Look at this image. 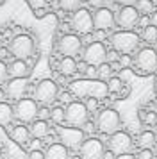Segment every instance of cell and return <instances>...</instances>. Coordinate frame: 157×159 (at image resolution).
Wrapping results in <instances>:
<instances>
[{
    "label": "cell",
    "instance_id": "obj_16",
    "mask_svg": "<svg viewBox=\"0 0 157 159\" xmlns=\"http://www.w3.org/2000/svg\"><path fill=\"white\" fill-rule=\"evenodd\" d=\"M93 23H95V30H109L114 27V13L109 7H100L93 13Z\"/></svg>",
    "mask_w": 157,
    "mask_h": 159
},
{
    "label": "cell",
    "instance_id": "obj_22",
    "mask_svg": "<svg viewBox=\"0 0 157 159\" xmlns=\"http://www.w3.org/2000/svg\"><path fill=\"white\" fill-rule=\"evenodd\" d=\"M45 159H70L68 157V148L63 143H52L45 152Z\"/></svg>",
    "mask_w": 157,
    "mask_h": 159
},
{
    "label": "cell",
    "instance_id": "obj_19",
    "mask_svg": "<svg viewBox=\"0 0 157 159\" xmlns=\"http://www.w3.org/2000/svg\"><path fill=\"white\" fill-rule=\"evenodd\" d=\"M7 68H9V75H11L13 79H27V75L30 73L29 65L25 63V61H20V59L13 61Z\"/></svg>",
    "mask_w": 157,
    "mask_h": 159
},
{
    "label": "cell",
    "instance_id": "obj_10",
    "mask_svg": "<svg viewBox=\"0 0 157 159\" xmlns=\"http://www.w3.org/2000/svg\"><path fill=\"white\" fill-rule=\"evenodd\" d=\"M84 63L87 66H96L107 63V48L104 43H98V41H93V43L86 45L84 48Z\"/></svg>",
    "mask_w": 157,
    "mask_h": 159
},
{
    "label": "cell",
    "instance_id": "obj_25",
    "mask_svg": "<svg viewBox=\"0 0 157 159\" xmlns=\"http://www.w3.org/2000/svg\"><path fill=\"white\" fill-rule=\"evenodd\" d=\"M14 118V111L13 107L7 104V102H2L0 104V125H9Z\"/></svg>",
    "mask_w": 157,
    "mask_h": 159
},
{
    "label": "cell",
    "instance_id": "obj_39",
    "mask_svg": "<svg viewBox=\"0 0 157 159\" xmlns=\"http://www.w3.org/2000/svg\"><path fill=\"white\" fill-rule=\"evenodd\" d=\"M107 61H109V65H114V61H120V56H118V52L114 50H107Z\"/></svg>",
    "mask_w": 157,
    "mask_h": 159
},
{
    "label": "cell",
    "instance_id": "obj_29",
    "mask_svg": "<svg viewBox=\"0 0 157 159\" xmlns=\"http://www.w3.org/2000/svg\"><path fill=\"white\" fill-rule=\"evenodd\" d=\"M80 4H82V0H59V6L63 11H68V13H75L80 9Z\"/></svg>",
    "mask_w": 157,
    "mask_h": 159
},
{
    "label": "cell",
    "instance_id": "obj_34",
    "mask_svg": "<svg viewBox=\"0 0 157 159\" xmlns=\"http://www.w3.org/2000/svg\"><path fill=\"white\" fill-rule=\"evenodd\" d=\"M86 109H87V113H95L98 109V100L96 98H86Z\"/></svg>",
    "mask_w": 157,
    "mask_h": 159
},
{
    "label": "cell",
    "instance_id": "obj_56",
    "mask_svg": "<svg viewBox=\"0 0 157 159\" xmlns=\"http://www.w3.org/2000/svg\"><path fill=\"white\" fill-rule=\"evenodd\" d=\"M155 95H157V86H155Z\"/></svg>",
    "mask_w": 157,
    "mask_h": 159
},
{
    "label": "cell",
    "instance_id": "obj_49",
    "mask_svg": "<svg viewBox=\"0 0 157 159\" xmlns=\"http://www.w3.org/2000/svg\"><path fill=\"white\" fill-rule=\"evenodd\" d=\"M102 159H116V156H114L111 150H105V152H104V157H102Z\"/></svg>",
    "mask_w": 157,
    "mask_h": 159
},
{
    "label": "cell",
    "instance_id": "obj_43",
    "mask_svg": "<svg viewBox=\"0 0 157 159\" xmlns=\"http://www.w3.org/2000/svg\"><path fill=\"white\" fill-rule=\"evenodd\" d=\"M87 4H89L91 7H95V9L104 7V0H87Z\"/></svg>",
    "mask_w": 157,
    "mask_h": 159
},
{
    "label": "cell",
    "instance_id": "obj_33",
    "mask_svg": "<svg viewBox=\"0 0 157 159\" xmlns=\"http://www.w3.org/2000/svg\"><path fill=\"white\" fill-rule=\"evenodd\" d=\"M7 77H9V68H7V65L4 61H0V84H4L7 80Z\"/></svg>",
    "mask_w": 157,
    "mask_h": 159
},
{
    "label": "cell",
    "instance_id": "obj_21",
    "mask_svg": "<svg viewBox=\"0 0 157 159\" xmlns=\"http://www.w3.org/2000/svg\"><path fill=\"white\" fill-rule=\"evenodd\" d=\"M137 147H139V150H152L154 147L157 145V138H155V132H152V130H143L141 134L137 136Z\"/></svg>",
    "mask_w": 157,
    "mask_h": 159
},
{
    "label": "cell",
    "instance_id": "obj_31",
    "mask_svg": "<svg viewBox=\"0 0 157 159\" xmlns=\"http://www.w3.org/2000/svg\"><path fill=\"white\" fill-rule=\"evenodd\" d=\"M50 120L54 123H57V125H61L64 122V109L59 107V106L54 109H50Z\"/></svg>",
    "mask_w": 157,
    "mask_h": 159
},
{
    "label": "cell",
    "instance_id": "obj_42",
    "mask_svg": "<svg viewBox=\"0 0 157 159\" xmlns=\"http://www.w3.org/2000/svg\"><path fill=\"white\" fill-rule=\"evenodd\" d=\"M93 38H95V41H98V43H102V41L105 39V30H95V34H93Z\"/></svg>",
    "mask_w": 157,
    "mask_h": 159
},
{
    "label": "cell",
    "instance_id": "obj_2",
    "mask_svg": "<svg viewBox=\"0 0 157 159\" xmlns=\"http://www.w3.org/2000/svg\"><path fill=\"white\" fill-rule=\"evenodd\" d=\"M139 43H141V36L136 34L134 30H120L111 36L113 50L121 56H130L132 52L139 48Z\"/></svg>",
    "mask_w": 157,
    "mask_h": 159
},
{
    "label": "cell",
    "instance_id": "obj_13",
    "mask_svg": "<svg viewBox=\"0 0 157 159\" xmlns=\"http://www.w3.org/2000/svg\"><path fill=\"white\" fill-rule=\"evenodd\" d=\"M57 50L61 52L64 57H73V56L80 54V50H82V39L75 34H64L57 43Z\"/></svg>",
    "mask_w": 157,
    "mask_h": 159
},
{
    "label": "cell",
    "instance_id": "obj_11",
    "mask_svg": "<svg viewBox=\"0 0 157 159\" xmlns=\"http://www.w3.org/2000/svg\"><path fill=\"white\" fill-rule=\"evenodd\" d=\"M71 27L77 30L78 34H93V30H95V23H93V15L87 11V9L80 7L78 11L73 13L71 16Z\"/></svg>",
    "mask_w": 157,
    "mask_h": 159
},
{
    "label": "cell",
    "instance_id": "obj_41",
    "mask_svg": "<svg viewBox=\"0 0 157 159\" xmlns=\"http://www.w3.org/2000/svg\"><path fill=\"white\" fill-rule=\"evenodd\" d=\"M118 4H121V7H136L137 0H116Z\"/></svg>",
    "mask_w": 157,
    "mask_h": 159
},
{
    "label": "cell",
    "instance_id": "obj_14",
    "mask_svg": "<svg viewBox=\"0 0 157 159\" xmlns=\"http://www.w3.org/2000/svg\"><path fill=\"white\" fill-rule=\"evenodd\" d=\"M114 20L123 30H130L132 27H136L139 23V13H137L136 7H120L116 16H114Z\"/></svg>",
    "mask_w": 157,
    "mask_h": 159
},
{
    "label": "cell",
    "instance_id": "obj_37",
    "mask_svg": "<svg viewBox=\"0 0 157 159\" xmlns=\"http://www.w3.org/2000/svg\"><path fill=\"white\" fill-rule=\"evenodd\" d=\"M86 79H98V70H96V66H87V70H86Z\"/></svg>",
    "mask_w": 157,
    "mask_h": 159
},
{
    "label": "cell",
    "instance_id": "obj_32",
    "mask_svg": "<svg viewBox=\"0 0 157 159\" xmlns=\"http://www.w3.org/2000/svg\"><path fill=\"white\" fill-rule=\"evenodd\" d=\"M141 120L146 125H155L157 123V111H146V113H143Z\"/></svg>",
    "mask_w": 157,
    "mask_h": 159
},
{
    "label": "cell",
    "instance_id": "obj_12",
    "mask_svg": "<svg viewBox=\"0 0 157 159\" xmlns=\"http://www.w3.org/2000/svg\"><path fill=\"white\" fill-rule=\"evenodd\" d=\"M107 145H109V150L113 152L114 156L130 154V150H132V138L127 132L118 130V132H114L113 136H109Z\"/></svg>",
    "mask_w": 157,
    "mask_h": 159
},
{
    "label": "cell",
    "instance_id": "obj_54",
    "mask_svg": "<svg viewBox=\"0 0 157 159\" xmlns=\"http://www.w3.org/2000/svg\"><path fill=\"white\" fill-rule=\"evenodd\" d=\"M70 159H82L80 156H73V157H70Z\"/></svg>",
    "mask_w": 157,
    "mask_h": 159
},
{
    "label": "cell",
    "instance_id": "obj_45",
    "mask_svg": "<svg viewBox=\"0 0 157 159\" xmlns=\"http://www.w3.org/2000/svg\"><path fill=\"white\" fill-rule=\"evenodd\" d=\"M59 100L64 102V104H70V102H73V100H71V93H61Z\"/></svg>",
    "mask_w": 157,
    "mask_h": 159
},
{
    "label": "cell",
    "instance_id": "obj_24",
    "mask_svg": "<svg viewBox=\"0 0 157 159\" xmlns=\"http://www.w3.org/2000/svg\"><path fill=\"white\" fill-rule=\"evenodd\" d=\"M59 72L64 77H70L73 73H77V61L73 57H63L59 63Z\"/></svg>",
    "mask_w": 157,
    "mask_h": 159
},
{
    "label": "cell",
    "instance_id": "obj_8",
    "mask_svg": "<svg viewBox=\"0 0 157 159\" xmlns=\"http://www.w3.org/2000/svg\"><path fill=\"white\" fill-rule=\"evenodd\" d=\"M57 134H59L61 143L71 150H77V148L80 150L82 143L86 141L84 130L77 129V127H57Z\"/></svg>",
    "mask_w": 157,
    "mask_h": 159
},
{
    "label": "cell",
    "instance_id": "obj_4",
    "mask_svg": "<svg viewBox=\"0 0 157 159\" xmlns=\"http://www.w3.org/2000/svg\"><path fill=\"white\" fill-rule=\"evenodd\" d=\"M87 116H89V113L86 109V104H82L78 100L70 102L66 106V109H64V122L70 127H77V129L84 127L87 123Z\"/></svg>",
    "mask_w": 157,
    "mask_h": 159
},
{
    "label": "cell",
    "instance_id": "obj_51",
    "mask_svg": "<svg viewBox=\"0 0 157 159\" xmlns=\"http://www.w3.org/2000/svg\"><path fill=\"white\" fill-rule=\"evenodd\" d=\"M116 159H136V156H132V154H121V156H116Z\"/></svg>",
    "mask_w": 157,
    "mask_h": 159
},
{
    "label": "cell",
    "instance_id": "obj_40",
    "mask_svg": "<svg viewBox=\"0 0 157 159\" xmlns=\"http://www.w3.org/2000/svg\"><path fill=\"white\" fill-rule=\"evenodd\" d=\"M27 159H45V152H41V150H30V154L27 156Z\"/></svg>",
    "mask_w": 157,
    "mask_h": 159
},
{
    "label": "cell",
    "instance_id": "obj_7",
    "mask_svg": "<svg viewBox=\"0 0 157 159\" xmlns=\"http://www.w3.org/2000/svg\"><path fill=\"white\" fill-rule=\"evenodd\" d=\"M57 93H59V89H57L56 80L43 79L34 88V100L43 104V106H48V104H52L57 98Z\"/></svg>",
    "mask_w": 157,
    "mask_h": 159
},
{
    "label": "cell",
    "instance_id": "obj_52",
    "mask_svg": "<svg viewBox=\"0 0 157 159\" xmlns=\"http://www.w3.org/2000/svg\"><path fill=\"white\" fill-rule=\"evenodd\" d=\"M4 98H6V91H4V89H2V88H0V104H2V102H4Z\"/></svg>",
    "mask_w": 157,
    "mask_h": 159
},
{
    "label": "cell",
    "instance_id": "obj_17",
    "mask_svg": "<svg viewBox=\"0 0 157 159\" xmlns=\"http://www.w3.org/2000/svg\"><path fill=\"white\" fill-rule=\"evenodd\" d=\"M0 148H6L7 159H25V152L21 150L20 145L11 141V138L7 136V132L4 130L2 125H0Z\"/></svg>",
    "mask_w": 157,
    "mask_h": 159
},
{
    "label": "cell",
    "instance_id": "obj_28",
    "mask_svg": "<svg viewBox=\"0 0 157 159\" xmlns=\"http://www.w3.org/2000/svg\"><path fill=\"white\" fill-rule=\"evenodd\" d=\"M143 39H145V43H155L157 41V29L154 25H146L145 29H143Z\"/></svg>",
    "mask_w": 157,
    "mask_h": 159
},
{
    "label": "cell",
    "instance_id": "obj_23",
    "mask_svg": "<svg viewBox=\"0 0 157 159\" xmlns=\"http://www.w3.org/2000/svg\"><path fill=\"white\" fill-rule=\"evenodd\" d=\"M30 136H34L36 139H41V138H47L50 132V127H48V122H43V120H34L30 123Z\"/></svg>",
    "mask_w": 157,
    "mask_h": 159
},
{
    "label": "cell",
    "instance_id": "obj_35",
    "mask_svg": "<svg viewBox=\"0 0 157 159\" xmlns=\"http://www.w3.org/2000/svg\"><path fill=\"white\" fill-rule=\"evenodd\" d=\"M136 159H155V156H154V152L152 150H139L137 154H136Z\"/></svg>",
    "mask_w": 157,
    "mask_h": 159
},
{
    "label": "cell",
    "instance_id": "obj_1",
    "mask_svg": "<svg viewBox=\"0 0 157 159\" xmlns=\"http://www.w3.org/2000/svg\"><path fill=\"white\" fill-rule=\"evenodd\" d=\"M70 93L77 98H105L109 95L107 82L100 79H77L70 82Z\"/></svg>",
    "mask_w": 157,
    "mask_h": 159
},
{
    "label": "cell",
    "instance_id": "obj_15",
    "mask_svg": "<svg viewBox=\"0 0 157 159\" xmlns=\"http://www.w3.org/2000/svg\"><path fill=\"white\" fill-rule=\"evenodd\" d=\"M105 147L98 138H89L86 139L80 147V157L82 159H102L104 157Z\"/></svg>",
    "mask_w": 157,
    "mask_h": 159
},
{
    "label": "cell",
    "instance_id": "obj_30",
    "mask_svg": "<svg viewBox=\"0 0 157 159\" xmlns=\"http://www.w3.org/2000/svg\"><path fill=\"white\" fill-rule=\"evenodd\" d=\"M96 70H98V79L100 80H109L111 77H113V66L109 65V63L100 65Z\"/></svg>",
    "mask_w": 157,
    "mask_h": 159
},
{
    "label": "cell",
    "instance_id": "obj_46",
    "mask_svg": "<svg viewBox=\"0 0 157 159\" xmlns=\"http://www.w3.org/2000/svg\"><path fill=\"white\" fill-rule=\"evenodd\" d=\"M95 127H96V125H93V123L87 120V123L84 125V129H82V130H84V132H93V130H95Z\"/></svg>",
    "mask_w": 157,
    "mask_h": 159
},
{
    "label": "cell",
    "instance_id": "obj_26",
    "mask_svg": "<svg viewBox=\"0 0 157 159\" xmlns=\"http://www.w3.org/2000/svg\"><path fill=\"white\" fill-rule=\"evenodd\" d=\"M136 9H137L139 16H141V15L143 16L152 15V13H154V2H152V0H137Z\"/></svg>",
    "mask_w": 157,
    "mask_h": 159
},
{
    "label": "cell",
    "instance_id": "obj_3",
    "mask_svg": "<svg viewBox=\"0 0 157 159\" xmlns=\"http://www.w3.org/2000/svg\"><path fill=\"white\" fill-rule=\"evenodd\" d=\"M134 68L139 75H152L157 70V52L152 47L139 48L134 57Z\"/></svg>",
    "mask_w": 157,
    "mask_h": 159
},
{
    "label": "cell",
    "instance_id": "obj_6",
    "mask_svg": "<svg viewBox=\"0 0 157 159\" xmlns=\"http://www.w3.org/2000/svg\"><path fill=\"white\" fill-rule=\"evenodd\" d=\"M96 129L102 132V134H109V136H113L114 132H118L120 129V115H118V111H114V109H104V111H100L98 116H96Z\"/></svg>",
    "mask_w": 157,
    "mask_h": 159
},
{
    "label": "cell",
    "instance_id": "obj_18",
    "mask_svg": "<svg viewBox=\"0 0 157 159\" xmlns=\"http://www.w3.org/2000/svg\"><path fill=\"white\" fill-rule=\"evenodd\" d=\"M6 95L13 100H21L27 91V79H11L6 84Z\"/></svg>",
    "mask_w": 157,
    "mask_h": 159
},
{
    "label": "cell",
    "instance_id": "obj_20",
    "mask_svg": "<svg viewBox=\"0 0 157 159\" xmlns=\"http://www.w3.org/2000/svg\"><path fill=\"white\" fill-rule=\"evenodd\" d=\"M11 138H13V141L16 145L25 147V145H29V141H30V130H29V127H25L23 123H21V125H16V127L11 130Z\"/></svg>",
    "mask_w": 157,
    "mask_h": 159
},
{
    "label": "cell",
    "instance_id": "obj_48",
    "mask_svg": "<svg viewBox=\"0 0 157 159\" xmlns=\"http://www.w3.org/2000/svg\"><path fill=\"white\" fill-rule=\"evenodd\" d=\"M86 70H87V65H86V63H78V65H77V72L86 73Z\"/></svg>",
    "mask_w": 157,
    "mask_h": 159
},
{
    "label": "cell",
    "instance_id": "obj_47",
    "mask_svg": "<svg viewBox=\"0 0 157 159\" xmlns=\"http://www.w3.org/2000/svg\"><path fill=\"white\" fill-rule=\"evenodd\" d=\"M150 25H154L157 29V11H154V13L150 15Z\"/></svg>",
    "mask_w": 157,
    "mask_h": 159
},
{
    "label": "cell",
    "instance_id": "obj_36",
    "mask_svg": "<svg viewBox=\"0 0 157 159\" xmlns=\"http://www.w3.org/2000/svg\"><path fill=\"white\" fill-rule=\"evenodd\" d=\"M29 4H30V7H32V9L41 11V9L47 6V0H29Z\"/></svg>",
    "mask_w": 157,
    "mask_h": 159
},
{
    "label": "cell",
    "instance_id": "obj_53",
    "mask_svg": "<svg viewBox=\"0 0 157 159\" xmlns=\"http://www.w3.org/2000/svg\"><path fill=\"white\" fill-rule=\"evenodd\" d=\"M114 4V0H104V7H105V6H113Z\"/></svg>",
    "mask_w": 157,
    "mask_h": 159
},
{
    "label": "cell",
    "instance_id": "obj_27",
    "mask_svg": "<svg viewBox=\"0 0 157 159\" xmlns=\"http://www.w3.org/2000/svg\"><path fill=\"white\" fill-rule=\"evenodd\" d=\"M123 88H125V84H123V79H120V77H111V79L107 80L109 93H120Z\"/></svg>",
    "mask_w": 157,
    "mask_h": 159
},
{
    "label": "cell",
    "instance_id": "obj_5",
    "mask_svg": "<svg viewBox=\"0 0 157 159\" xmlns=\"http://www.w3.org/2000/svg\"><path fill=\"white\" fill-rule=\"evenodd\" d=\"M9 50L16 59L20 61H25L29 59L32 54H34V39L27 34H18L11 39V45H9Z\"/></svg>",
    "mask_w": 157,
    "mask_h": 159
},
{
    "label": "cell",
    "instance_id": "obj_50",
    "mask_svg": "<svg viewBox=\"0 0 157 159\" xmlns=\"http://www.w3.org/2000/svg\"><path fill=\"white\" fill-rule=\"evenodd\" d=\"M139 25H141L143 29H145L146 25H150V23H148V18H146V16H143V18H139Z\"/></svg>",
    "mask_w": 157,
    "mask_h": 159
},
{
    "label": "cell",
    "instance_id": "obj_38",
    "mask_svg": "<svg viewBox=\"0 0 157 159\" xmlns=\"http://www.w3.org/2000/svg\"><path fill=\"white\" fill-rule=\"evenodd\" d=\"M38 116H39V120L47 122V118H50V109L47 106H43L41 109H38Z\"/></svg>",
    "mask_w": 157,
    "mask_h": 159
},
{
    "label": "cell",
    "instance_id": "obj_44",
    "mask_svg": "<svg viewBox=\"0 0 157 159\" xmlns=\"http://www.w3.org/2000/svg\"><path fill=\"white\" fill-rule=\"evenodd\" d=\"M128 65H130V56H120V66L127 68Z\"/></svg>",
    "mask_w": 157,
    "mask_h": 159
},
{
    "label": "cell",
    "instance_id": "obj_55",
    "mask_svg": "<svg viewBox=\"0 0 157 159\" xmlns=\"http://www.w3.org/2000/svg\"><path fill=\"white\" fill-rule=\"evenodd\" d=\"M0 159H2V148H0Z\"/></svg>",
    "mask_w": 157,
    "mask_h": 159
},
{
    "label": "cell",
    "instance_id": "obj_9",
    "mask_svg": "<svg viewBox=\"0 0 157 159\" xmlns=\"http://www.w3.org/2000/svg\"><path fill=\"white\" fill-rule=\"evenodd\" d=\"M14 118L21 123L34 122L38 116V102L34 98H21L14 106Z\"/></svg>",
    "mask_w": 157,
    "mask_h": 159
}]
</instances>
